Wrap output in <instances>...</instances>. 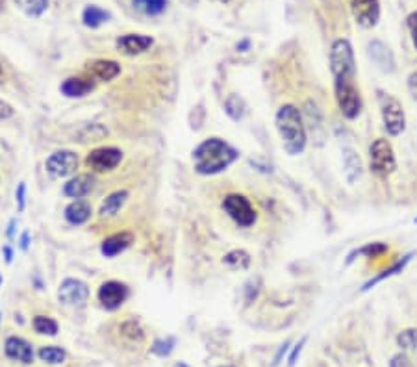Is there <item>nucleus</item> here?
Segmentation results:
<instances>
[{
	"mask_svg": "<svg viewBox=\"0 0 417 367\" xmlns=\"http://www.w3.org/2000/svg\"><path fill=\"white\" fill-rule=\"evenodd\" d=\"M34 330H36L38 334H43V336H56L58 323L52 319V317L36 316L34 317Z\"/></svg>",
	"mask_w": 417,
	"mask_h": 367,
	"instance_id": "c85d7f7f",
	"label": "nucleus"
},
{
	"mask_svg": "<svg viewBox=\"0 0 417 367\" xmlns=\"http://www.w3.org/2000/svg\"><path fill=\"white\" fill-rule=\"evenodd\" d=\"M0 319H2V316H0Z\"/></svg>",
	"mask_w": 417,
	"mask_h": 367,
	"instance_id": "5fc2aeb1",
	"label": "nucleus"
},
{
	"mask_svg": "<svg viewBox=\"0 0 417 367\" xmlns=\"http://www.w3.org/2000/svg\"><path fill=\"white\" fill-rule=\"evenodd\" d=\"M121 160H123V152L119 149H115V147H101V149H95V151L89 152L88 158H86V164L93 171L106 173L115 169L121 164Z\"/></svg>",
	"mask_w": 417,
	"mask_h": 367,
	"instance_id": "6e6552de",
	"label": "nucleus"
},
{
	"mask_svg": "<svg viewBox=\"0 0 417 367\" xmlns=\"http://www.w3.org/2000/svg\"><path fill=\"white\" fill-rule=\"evenodd\" d=\"M132 4L145 15H160L167 8V0H132Z\"/></svg>",
	"mask_w": 417,
	"mask_h": 367,
	"instance_id": "bb28decb",
	"label": "nucleus"
},
{
	"mask_svg": "<svg viewBox=\"0 0 417 367\" xmlns=\"http://www.w3.org/2000/svg\"><path fill=\"white\" fill-rule=\"evenodd\" d=\"M236 158L238 151L219 138H210L193 151L195 171L199 175H217L234 164Z\"/></svg>",
	"mask_w": 417,
	"mask_h": 367,
	"instance_id": "f257e3e1",
	"label": "nucleus"
},
{
	"mask_svg": "<svg viewBox=\"0 0 417 367\" xmlns=\"http://www.w3.org/2000/svg\"><path fill=\"white\" fill-rule=\"evenodd\" d=\"M330 69L334 80H351L356 78V62L353 47L347 39H338L330 49Z\"/></svg>",
	"mask_w": 417,
	"mask_h": 367,
	"instance_id": "7ed1b4c3",
	"label": "nucleus"
},
{
	"mask_svg": "<svg viewBox=\"0 0 417 367\" xmlns=\"http://www.w3.org/2000/svg\"><path fill=\"white\" fill-rule=\"evenodd\" d=\"M379 104L386 132L390 134V136H399L406 127L403 104L395 97H392L390 93H384V91H379Z\"/></svg>",
	"mask_w": 417,
	"mask_h": 367,
	"instance_id": "39448f33",
	"label": "nucleus"
},
{
	"mask_svg": "<svg viewBox=\"0 0 417 367\" xmlns=\"http://www.w3.org/2000/svg\"><path fill=\"white\" fill-rule=\"evenodd\" d=\"M410 258H412V254H406V256H403V258L399 260V262H395L390 269H384V271L380 273V275H377L375 279H371L369 282H366L364 288H362V292H369V290H371L373 286L379 284V282H382V280H386V279H390V277H393V275H397V273L403 271V269L406 267V264L410 262Z\"/></svg>",
	"mask_w": 417,
	"mask_h": 367,
	"instance_id": "5701e85b",
	"label": "nucleus"
},
{
	"mask_svg": "<svg viewBox=\"0 0 417 367\" xmlns=\"http://www.w3.org/2000/svg\"><path fill=\"white\" fill-rule=\"evenodd\" d=\"M88 71L91 76H95L102 82H110L115 76L121 75V65L114 60H95L93 64H89Z\"/></svg>",
	"mask_w": 417,
	"mask_h": 367,
	"instance_id": "f3484780",
	"label": "nucleus"
},
{
	"mask_svg": "<svg viewBox=\"0 0 417 367\" xmlns=\"http://www.w3.org/2000/svg\"><path fill=\"white\" fill-rule=\"evenodd\" d=\"M0 286H2V277H0Z\"/></svg>",
	"mask_w": 417,
	"mask_h": 367,
	"instance_id": "8fccbe9b",
	"label": "nucleus"
},
{
	"mask_svg": "<svg viewBox=\"0 0 417 367\" xmlns=\"http://www.w3.org/2000/svg\"><path fill=\"white\" fill-rule=\"evenodd\" d=\"M306 340H308V338H303V340H301V342L293 347V351H291V355H290V360H288V366L290 367H293L295 364H297V358H299V355H301V351H303Z\"/></svg>",
	"mask_w": 417,
	"mask_h": 367,
	"instance_id": "f704fd0d",
	"label": "nucleus"
},
{
	"mask_svg": "<svg viewBox=\"0 0 417 367\" xmlns=\"http://www.w3.org/2000/svg\"><path fill=\"white\" fill-rule=\"evenodd\" d=\"M219 2H230V0H219Z\"/></svg>",
	"mask_w": 417,
	"mask_h": 367,
	"instance_id": "09e8293b",
	"label": "nucleus"
},
{
	"mask_svg": "<svg viewBox=\"0 0 417 367\" xmlns=\"http://www.w3.org/2000/svg\"><path fill=\"white\" fill-rule=\"evenodd\" d=\"M173 367H190V366H188V364H184V362H180V364H175Z\"/></svg>",
	"mask_w": 417,
	"mask_h": 367,
	"instance_id": "49530a36",
	"label": "nucleus"
},
{
	"mask_svg": "<svg viewBox=\"0 0 417 367\" xmlns=\"http://www.w3.org/2000/svg\"><path fill=\"white\" fill-rule=\"evenodd\" d=\"M173 349H175V340H173V338H164V340H156V342L152 343L151 351L152 355L165 358V356L171 355Z\"/></svg>",
	"mask_w": 417,
	"mask_h": 367,
	"instance_id": "2f4dec72",
	"label": "nucleus"
},
{
	"mask_svg": "<svg viewBox=\"0 0 417 367\" xmlns=\"http://www.w3.org/2000/svg\"><path fill=\"white\" fill-rule=\"evenodd\" d=\"M390 367H414V366H412L410 358L401 353V355L393 356L392 362H390Z\"/></svg>",
	"mask_w": 417,
	"mask_h": 367,
	"instance_id": "c9c22d12",
	"label": "nucleus"
},
{
	"mask_svg": "<svg viewBox=\"0 0 417 367\" xmlns=\"http://www.w3.org/2000/svg\"><path fill=\"white\" fill-rule=\"evenodd\" d=\"M91 214H93L91 212V204L82 201V199H76L75 203H71L65 208V219L71 225H84V223H88Z\"/></svg>",
	"mask_w": 417,
	"mask_h": 367,
	"instance_id": "6ab92c4d",
	"label": "nucleus"
},
{
	"mask_svg": "<svg viewBox=\"0 0 417 367\" xmlns=\"http://www.w3.org/2000/svg\"><path fill=\"white\" fill-rule=\"evenodd\" d=\"M288 345H290V343H284V345H282V347L278 349L277 356H275V362H273V364H275V366H277L278 362H280V358H282V356H284L286 353H288Z\"/></svg>",
	"mask_w": 417,
	"mask_h": 367,
	"instance_id": "79ce46f5",
	"label": "nucleus"
},
{
	"mask_svg": "<svg viewBox=\"0 0 417 367\" xmlns=\"http://www.w3.org/2000/svg\"><path fill=\"white\" fill-rule=\"evenodd\" d=\"M223 208L227 212L228 216L232 217L240 227L249 228L253 227L258 216H256V210L253 208V204L249 203V199L243 195H228L223 201Z\"/></svg>",
	"mask_w": 417,
	"mask_h": 367,
	"instance_id": "0eeeda50",
	"label": "nucleus"
},
{
	"mask_svg": "<svg viewBox=\"0 0 417 367\" xmlns=\"http://www.w3.org/2000/svg\"><path fill=\"white\" fill-rule=\"evenodd\" d=\"M154 43V39L149 38V36H141V34H128V36H123V38L117 39V49L121 52H125L128 56H136V54H141V52L149 51Z\"/></svg>",
	"mask_w": 417,
	"mask_h": 367,
	"instance_id": "4468645a",
	"label": "nucleus"
},
{
	"mask_svg": "<svg viewBox=\"0 0 417 367\" xmlns=\"http://www.w3.org/2000/svg\"><path fill=\"white\" fill-rule=\"evenodd\" d=\"M95 89V84L91 82L89 78H80V76H73V78H67L64 84H62V93L65 97H71V99H80V97H86L89 91Z\"/></svg>",
	"mask_w": 417,
	"mask_h": 367,
	"instance_id": "a211bd4d",
	"label": "nucleus"
},
{
	"mask_svg": "<svg viewBox=\"0 0 417 367\" xmlns=\"http://www.w3.org/2000/svg\"><path fill=\"white\" fill-rule=\"evenodd\" d=\"M349 4H351V12L358 25L371 28L379 23V0H349Z\"/></svg>",
	"mask_w": 417,
	"mask_h": 367,
	"instance_id": "f8f14e48",
	"label": "nucleus"
},
{
	"mask_svg": "<svg viewBox=\"0 0 417 367\" xmlns=\"http://www.w3.org/2000/svg\"><path fill=\"white\" fill-rule=\"evenodd\" d=\"M408 28H410L412 41H414V45H416L417 49V12L408 15Z\"/></svg>",
	"mask_w": 417,
	"mask_h": 367,
	"instance_id": "e433bc0d",
	"label": "nucleus"
},
{
	"mask_svg": "<svg viewBox=\"0 0 417 367\" xmlns=\"http://www.w3.org/2000/svg\"><path fill=\"white\" fill-rule=\"evenodd\" d=\"M225 112L232 121H241L245 115V104L238 95H230L228 101L225 102Z\"/></svg>",
	"mask_w": 417,
	"mask_h": 367,
	"instance_id": "c756f323",
	"label": "nucleus"
},
{
	"mask_svg": "<svg viewBox=\"0 0 417 367\" xmlns=\"http://www.w3.org/2000/svg\"><path fill=\"white\" fill-rule=\"evenodd\" d=\"M4 351H6V356L10 360L21 362V364H32L34 362L32 345L23 338H17V336L8 338L6 343H4Z\"/></svg>",
	"mask_w": 417,
	"mask_h": 367,
	"instance_id": "ddd939ff",
	"label": "nucleus"
},
{
	"mask_svg": "<svg viewBox=\"0 0 417 367\" xmlns=\"http://www.w3.org/2000/svg\"><path fill=\"white\" fill-rule=\"evenodd\" d=\"M108 19H110V13L104 12L99 6H88L82 13L84 25L89 26V28H99L101 25L108 23Z\"/></svg>",
	"mask_w": 417,
	"mask_h": 367,
	"instance_id": "b1692460",
	"label": "nucleus"
},
{
	"mask_svg": "<svg viewBox=\"0 0 417 367\" xmlns=\"http://www.w3.org/2000/svg\"><path fill=\"white\" fill-rule=\"evenodd\" d=\"M128 299V288L123 282L117 280H110L104 282L99 290V301L106 310H117L119 306Z\"/></svg>",
	"mask_w": 417,
	"mask_h": 367,
	"instance_id": "9b49d317",
	"label": "nucleus"
},
{
	"mask_svg": "<svg viewBox=\"0 0 417 367\" xmlns=\"http://www.w3.org/2000/svg\"><path fill=\"white\" fill-rule=\"evenodd\" d=\"M221 367H232V366H221Z\"/></svg>",
	"mask_w": 417,
	"mask_h": 367,
	"instance_id": "3c124183",
	"label": "nucleus"
},
{
	"mask_svg": "<svg viewBox=\"0 0 417 367\" xmlns=\"http://www.w3.org/2000/svg\"><path fill=\"white\" fill-rule=\"evenodd\" d=\"M2 4H4V0H0V8H2Z\"/></svg>",
	"mask_w": 417,
	"mask_h": 367,
	"instance_id": "de8ad7c7",
	"label": "nucleus"
},
{
	"mask_svg": "<svg viewBox=\"0 0 417 367\" xmlns=\"http://www.w3.org/2000/svg\"><path fill=\"white\" fill-rule=\"evenodd\" d=\"M39 358L45 362V364H51V366H60L65 362V351L60 347H54V345H49V347H43L39 351Z\"/></svg>",
	"mask_w": 417,
	"mask_h": 367,
	"instance_id": "cd10ccee",
	"label": "nucleus"
},
{
	"mask_svg": "<svg viewBox=\"0 0 417 367\" xmlns=\"http://www.w3.org/2000/svg\"><path fill=\"white\" fill-rule=\"evenodd\" d=\"M384 253H388V247H386L384 243H369V245H366V247L354 251V253L349 256L347 264L353 262L354 256H369V258H377V256H380V254H384Z\"/></svg>",
	"mask_w": 417,
	"mask_h": 367,
	"instance_id": "7c9ffc66",
	"label": "nucleus"
},
{
	"mask_svg": "<svg viewBox=\"0 0 417 367\" xmlns=\"http://www.w3.org/2000/svg\"><path fill=\"white\" fill-rule=\"evenodd\" d=\"M95 188V177L93 175H76L65 184L64 193L71 199H84Z\"/></svg>",
	"mask_w": 417,
	"mask_h": 367,
	"instance_id": "dca6fc26",
	"label": "nucleus"
},
{
	"mask_svg": "<svg viewBox=\"0 0 417 367\" xmlns=\"http://www.w3.org/2000/svg\"><path fill=\"white\" fill-rule=\"evenodd\" d=\"M369 158H371V171L377 177H388L395 171L397 162L393 154V147L388 140H377L369 149Z\"/></svg>",
	"mask_w": 417,
	"mask_h": 367,
	"instance_id": "423d86ee",
	"label": "nucleus"
},
{
	"mask_svg": "<svg viewBox=\"0 0 417 367\" xmlns=\"http://www.w3.org/2000/svg\"><path fill=\"white\" fill-rule=\"evenodd\" d=\"M334 91L338 106L347 119H356L362 112V95L356 86V78L351 80H334Z\"/></svg>",
	"mask_w": 417,
	"mask_h": 367,
	"instance_id": "20e7f679",
	"label": "nucleus"
},
{
	"mask_svg": "<svg viewBox=\"0 0 417 367\" xmlns=\"http://www.w3.org/2000/svg\"><path fill=\"white\" fill-rule=\"evenodd\" d=\"M28 17H39L49 8V0H13Z\"/></svg>",
	"mask_w": 417,
	"mask_h": 367,
	"instance_id": "a878e982",
	"label": "nucleus"
},
{
	"mask_svg": "<svg viewBox=\"0 0 417 367\" xmlns=\"http://www.w3.org/2000/svg\"><path fill=\"white\" fill-rule=\"evenodd\" d=\"M0 76H2V69H0Z\"/></svg>",
	"mask_w": 417,
	"mask_h": 367,
	"instance_id": "603ef678",
	"label": "nucleus"
},
{
	"mask_svg": "<svg viewBox=\"0 0 417 367\" xmlns=\"http://www.w3.org/2000/svg\"><path fill=\"white\" fill-rule=\"evenodd\" d=\"M19 243H21V251H28V247H30V234H28V232H23Z\"/></svg>",
	"mask_w": 417,
	"mask_h": 367,
	"instance_id": "a19ab883",
	"label": "nucleus"
},
{
	"mask_svg": "<svg viewBox=\"0 0 417 367\" xmlns=\"http://www.w3.org/2000/svg\"><path fill=\"white\" fill-rule=\"evenodd\" d=\"M249 41H241L240 45H238V51H245V49H249Z\"/></svg>",
	"mask_w": 417,
	"mask_h": 367,
	"instance_id": "a18cd8bd",
	"label": "nucleus"
},
{
	"mask_svg": "<svg viewBox=\"0 0 417 367\" xmlns=\"http://www.w3.org/2000/svg\"><path fill=\"white\" fill-rule=\"evenodd\" d=\"M128 199V191H114L112 195H108L106 199H104V203H102L101 210H99V214H101V217H114L119 214V210L125 206V203H127Z\"/></svg>",
	"mask_w": 417,
	"mask_h": 367,
	"instance_id": "412c9836",
	"label": "nucleus"
},
{
	"mask_svg": "<svg viewBox=\"0 0 417 367\" xmlns=\"http://www.w3.org/2000/svg\"><path fill=\"white\" fill-rule=\"evenodd\" d=\"M134 243V234L132 232H119V234H114L106 238L102 241L101 253L106 256V258H114L117 254H121L123 251H127L130 245Z\"/></svg>",
	"mask_w": 417,
	"mask_h": 367,
	"instance_id": "2eb2a0df",
	"label": "nucleus"
},
{
	"mask_svg": "<svg viewBox=\"0 0 417 367\" xmlns=\"http://www.w3.org/2000/svg\"><path fill=\"white\" fill-rule=\"evenodd\" d=\"M223 264L230 267L232 271H243L247 267L251 266V256L245 251H230V253L223 258Z\"/></svg>",
	"mask_w": 417,
	"mask_h": 367,
	"instance_id": "393cba45",
	"label": "nucleus"
},
{
	"mask_svg": "<svg viewBox=\"0 0 417 367\" xmlns=\"http://www.w3.org/2000/svg\"><path fill=\"white\" fill-rule=\"evenodd\" d=\"M343 167H345V177L349 184H354L362 177V160L351 149L343 151Z\"/></svg>",
	"mask_w": 417,
	"mask_h": 367,
	"instance_id": "4be33fe9",
	"label": "nucleus"
},
{
	"mask_svg": "<svg viewBox=\"0 0 417 367\" xmlns=\"http://www.w3.org/2000/svg\"><path fill=\"white\" fill-rule=\"evenodd\" d=\"M89 288L88 284H84L82 280L76 279H65L60 284L58 290V299L60 303L67 304V306H84L88 303Z\"/></svg>",
	"mask_w": 417,
	"mask_h": 367,
	"instance_id": "1a4fd4ad",
	"label": "nucleus"
},
{
	"mask_svg": "<svg viewBox=\"0 0 417 367\" xmlns=\"http://www.w3.org/2000/svg\"><path fill=\"white\" fill-rule=\"evenodd\" d=\"M275 125H277L278 136L282 140L286 152L291 156L301 154L306 147V130H304L303 117L299 114V110L291 104L282 106L275 117Z\"/></svg>",
	"mask_w": 417,
	"mask_h": 367,
	"instance_id": "f03ea898",
	"label": "nucleus"
},
{
	"mask_svg": "<svg viewBox=\"0 0 417 367\" xmlns=\"http://www.w3.org/2000/svg\"><path fill=\"white\" fill-rule=\"evenodd\" d=\"M2 253H4V260H6V264H12L13 260V251L10 245H6V247L2 249Z\"/></svg>",
	"mask_w": 417,
	"mask_h": 367,
	"instance_id": "37998d69",
	"label": "nucleus"
},
{
	"mask_svg": "<svg viewBox=\"0 0 417 367\" xmlns=\"http://www.w3.org/2000/svg\"><path fill=\"white\" fill-rule=\"evenodd\" d=\"M13 114H15V112H13L12 104H8V102L0 101V119H10Z\"/></svg>",
	"mask_w": 417,
	"mask_h": 367,
	"instance_id": "58836bf2",
	"label": "nucleus"
},
{
	"mask_svg": "<svg viewBox=\"0 0 417 367\" xmlns=\"http://www.w3.org/2000/svg\"><path fill=\"white\" fill-rule=\"evenodd\" d=\"M13 228H15V219H12V221H10V227H8V238H12L13 236Z\"/></svg>",
	"mask_w": 417,
	"mask_h": 367,
	"instance_id": "c03bdc74",
	"label": "nucleus"
},
{
	"mask_svg": "<svg viewBox=\"0 0 417 367\" xmlns=\"http://www.w3.org/2000/svg\"><path fill=\"white\" fill-rule=\"evenodd\" d=\"M414 223H416V225H417V217H416V221H414Z\"/></svg>",
	"mask_w": 417,
	"mask_h": 367,
	"instance_id": "864d4df0",
	"label": "nucleus"
},
{
	"mask_svg": "<svg viewBox=\"0 0 417 367\" xmlns=\"http://www.w3.org/2000/svg\"><path fill=\"white\" fill-rule=\"evenodd\" d=\"M17 208H19V212H23L25 210V197H26V186L25 182H21L19 184V188H17Z\"/></svg>",
	"mask_w": 417,
	"mask_h": 367,
	"instance_id": "4c0bfd02",
	"label": "nucleus"
},
{
	"mask_svg": "<svg viewBox=\"0 0 417 367\" xmlns=\"http://www.w3.org/2000/svg\"><path fill=\"white\" fill-rule=\"evenodd\" d=\"M45 167L58 178L71 177L78 169V156L73 151H58L47 160Z\"/></svg>",
	"mask_w": 417,
	"mask_h": 367,
	"instance_id": "9d476101",
	"label": "nucleus"
},
{
	"mask_svg": "<svg viewBox=\"0 0 417 367\" xmlns=\"http://www.w3.org/2000/svg\"><path fill=\"white\" fill-rule=\"evenodd\" d=\"M121 332H123V336L128 338L130 342L139 343L143 340V330H141V327H139L138 323H134V321H128V323L123 325V327H121Z\"/></svg>",
	"mask_w": 417,
	"mask_h": 367,
	"instance_id": "72a5a7b5",
	"label": "nucleus"
},
{
	"mask_svg": "<svg viewBox=\"0 0 417 367\" xmlns=\"http://www.w3.org/2000/svg\"><path fill=\"white\" fill-rule=\"evenodd\" d=\"M369 56H371V60H373L375 64L379 65L382 71H390L392 73L395 67V62H393V56L392 52H390V49L386 47L384 43H380V41H373V43L369 45Z\"/></svg>",
	"mask_w": 417,
	"mask_h": 367,
	"instance_id": "aec40b11",
	"label": "nucleus"
},
{
	"mask_svg": "<svg viewBox=\"0 0 417 367\" xmlns=\"http://www.w3.org/2000/svg\"><path fill=\"white\" fill-rule=\"evenodd\" d=\"M397 343L401 349H406V351H412V349L417 347V330L416 329H408L405 332H401L397 336Z\"/></svg>",
	"mask_w": 417,
	"mask_h": 367,
	"instance_id": "473e14b6",
	"label": "nucleus"
},
{
	"mask_svg": "<svg viewBox=\"0 0 417 367\" xmlns=\"http://www.w3.org/2000/svg\"><path fill=\"white\" fill-rule=\"evenodd\" d=\"M408 88H410L414 99H417V73H412L410 78H408Z\"/></svg>",
	"mask_w": 417,
	"mask_h": 367,
	"instance_id": "ea45409f",
	"label": "nucleus"
}]
</instances>
